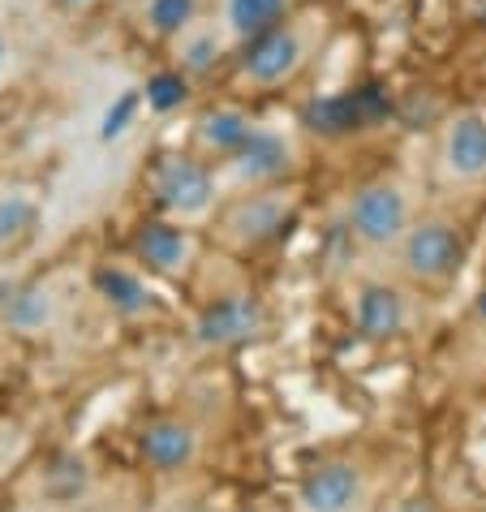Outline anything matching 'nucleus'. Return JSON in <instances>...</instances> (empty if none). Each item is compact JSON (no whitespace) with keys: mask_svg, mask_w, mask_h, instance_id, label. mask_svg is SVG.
I'll return each mask as SVG.
<instances>
[{"mask_svg":"<svg viewBox=\"0 0 486 512\" xmlns=\"http://www.w3.org/2000/svg\"><path fill=\"white\" fill-rule=\"evenodd\" d=\"M465 263V237L448 220H418L400 237V267L422 284H448Z\"/></svg>","mask_w":486,"mask_h":512,"instance_id":"obj_1","label":"nucleus"},{"mask_svg":"<svg viewBox=\"0 0 486 512\" xmlns=\"http://www.w3.org/2000/svg\"><path fill=\"white\" fill-rule=\"evenodd\" d=\"M349 233L366 246H396L409 233V203L388 181L366 186L349 203Z\"/></svg>","mask_w":486,"mask_h":512,"instance_id":"obj_2","label":"nucleus"},{"mask_svg":"<svg viewBox=\"0 0 486 512\" xmlns=\"http://www.w3.org/2000/svg\"><path fill=\"white\" fill-rule=\"evenodd\" d=\"M388 112H392L388 91H383V87H362V91L314 99V104L306 108V125L314 134L340 138V134H353V130H366V125L383 121Z\"/></svg>","mask_w":486,"mask_h":512,"instance_id":"obj_3","label":"nucleus"},{"mask_svg":"<svg viewBox=\"0 0 486 512\" xmlns=\"http://www.w3.org/2000/svg\"><path fill=\"white\" fill-rule=\"evenodd\" d=\"M263 306L254 302V297L246 293H233V297H220L216 306L203 310V319L194 323V336L198 345H246V340H254L263 332Z\"/></svg>","mask_w":486,"mask_h":512,"instance_id":"obj_4","label":"nucleus"},{"mask_svg":"<svg viewBox=\"0 0 486 512\" xmlns=\"http://www.w3.org/2000/svg\"><path fill=\"white\" fill-rule=\"evenodd\" d=\"M366 495L362 469L349 461H327L302 482V504L306 512H353Z\"/></svg>","mask_w":486,"mask_h":512,"instance_id":"obj_5","label":"nucleus"},{"mask_svg":"<svg viewBox=\"0 0 486 512\" xmlns=\"http://www.w3.org/2000/svg\"><path fill=\"white\" fill-rule=\"evenodd\" d=\"M443 164H448V173L456 181H482L486 177V117L461 112V117L448 125Z\"/></svg>","mask_w":486,"mask_h":512,"instance_id":"obj_6","label":"nucleus"},{"mask_svg":"<svg viewBox=\"0 0 486 512\" xmlns=\"http://www.w3.org/2000/svg\"><path fill=\"white\" fill-rule=\"evenodd\" d=\"M155 194L181 216H198L211 203V177L194 160H164L155 168Z\"/></svg>","mask_w":486,"mask_h":512,"instance_id":"obj_7","label":"nucleus"},{"mask_svg":"<svg viewBox=\"0 0 486 512\" xmlns=\"http://www.w3.org/2000/svg\"><path fill=\"white\" fill-rule=\"evenodd\" d=\"M409 323V306L405 297L388 284H366L357 297V332L366 340H392L396 332H405Z\"/></svg>","mask_w":486,"mask_h":512,"instance_id":"obj_8","label":"nucleus"},{"mask_svg":"<svg viewBox=\"0 0 486 512\" xmlns=\"http://www.w3.org/2000/svg\"><path fill=\"white\" fill-rule=\"evenodd\" d=\"M198 452V435L194 426H185L177 418H160L142 431V457L155 469H185Z\"/></svg>","mask_w":486,"mask_h":512,"instance_id":"obj_9","label":"nucleus"},{"mask_svg":"<svg viewBox=\"0 0 486 512\" xmlns=\"http://www.w3.org/2000/svg\"><path fill=\"white\" fill-rule=\"evenodd\" d=\"M297 56H302V44L293 31H263L246 52V74L254 82H280L284 74H293Z\"/></svg>","mask_w":486,"mask_h":512,"instance_id":"obj_10","label":"nucleus"},{"mask_svg":"<svg viewBox=\"0 0 486 512\" xmlns=\"http://www.w3.org/2000/svg\"><path fill=\"white\" fill-rule=\"evenodd\" d=\"M138 254L155 272H177V267H185V259H190V241H185V233L173 229V224H147V229L138 233Z\"/></svg>","mask_w":486,"mask_h":512,"instance_id":"obj_11","label":"nucleus"},{"mask_svg":"<svg viewBox=\"0 0 486 512\" xmlns=\"http://www.w3.org/2000/svg\"><path fill=\"white\" fill-rule=\"evenodd\" d=\"M237 168H241V173H246L250 181L280 177L284 168H289V147H284V138H276V134L254 130L246 147L237 151Z\"/></svg>","mask_w":486,"mask_h":512,"instance_id":"obj_12","label":"nucleus"},{"mask_svg":"<svg viewBox=\"0 0 486 512\" xmlns=\"http://www.w3.org/2000/svg\"><path fill=\"white\" fill-rule=\"evenodd\" d=\"M284 224H289V211L280 207V198H254V203L233 211L228 229H237V237L254 246V241H267V237L284 233Z\"/></svg>","mask_w":486,"mask_h":512,"instance_id":"obj_13","label":"nucleus"},{"mask_svg":"<svg viewBox=\"0 0 486 512\" xmlns=\"http://www.w3.org/2000/svg\"><path fill=\"white\" fill-rule=\"evenodd\" d=\"M95 289L104 293V302L121 315H142L151 306V293L134 272H121V267H99L95 272Z\"/></svg>","mask_w":486,"mask_h":512,"instance_id":"obj_14","label":"nucleus"},{"mask_svg":"<svg viewBox=\"0 0 486 512\" xmlns=\"http://www.w3.org/2000/svg\"><path fill=\"white\" fill-rule=\"evenodd\" d=\"M5 323L13 332H44L52 323V297L44 289H22L5 302Z\"/></svg>","mask_w":486,"mask_h":512,"instance_id":"obj_15","label":"nucleus"},{"mask_svg":"<svg viewBox=\"0 0 486 512\" xmlns=\"http://www.w3.org/2000/svg\"><path fill=\"white\" fill-rule=\"evenodd\" d=\"M284 13V0H228V22L237 35H263Z\"/></svg>","mask_w":486,"mask_h":512,"instance_id":"obj_16","label":"nucleus"},{"mask_svg":"<svg viewBox=\"0 0 486 512\" xmlns=\"http://www.w3.org/2000/svg\"><path fill=\"white\" fill-rule=\"evenodd\" d=\"M250 134H254V125L241 117V112H211L207 117V130H203V138L211 142L216 151H241L250 142Z\"/></svg>","mask_w":486,"mask_h":512,"instance_id":"obj_17","label":"nucleus"},{"mask_svg":"<svg viewBox=\"0 0 486 512\" xmlns=\"http://www.w3.org/2000/svg\"><path fill=\"white\" fill-rule=\"evenodd\" d=\"M31 220H35V207L26 203V198H18V194L0 198V246H5V241H18L26 229H31Z\"/></svg>","mask_w":486,"mask_h":512,"instance_id":"obj_18","label":"nucleus"},{"mask_svg":"<svg viewBox=\"0 0 486 512\" xmlns=\"http://www.w3.org/2000/svg\"><path fill=\"white\" fill-rule=\"evenodd\" d=\"M147 99H151V108H160V112L177 108L181 99H185V82H181L177 74H155V78L147 82Z\"/></svg>","mask_w":486,"mask_h":512,"instance_id":"obj_19","label":"nucleus"},{"mask_svg":"<svg viewBox=\"0 0 486 512\" xmlns=\"http://www.w3.org/2000/svg\"><path fill=\"white\" fill-rule=\"evenodd\" d=\"M190 9H194V0H155V5H151V22L160 26V31H177V26L190 18Z\"/></svg>","mask_w":486,"mask_h":512,"instance_id":"obj_20","label":"nucleus"},{"mask_svg":"<svg viewBox=\"0 0 486 512\" xmlns=\"http://www.w3.org/2000/svg\"><path fill=\"white\" fill-rule=\"evenodd\" d=\"M134 104H138V95H134V91H125V95L117 99V108H108V117H104V138H117L125 125H130Z\"/></svg>","mask_w":486,"mask_h":512,"instance_id":"obj_21","label":"nucleus"},{"mask_svg":"<svg viewBox=\"0 0 486 512\" xmlns=\"http://www.w3.org/2000/svg\"><path fill=\"white\" fill-rule=\"evenodd\" d=\"M211 61V44H198L194 48V65H207Z\"/></svg>","mask_w":486,"mask_h":512,"instance_id":"obj_22","label":"nucleus"}]
</instances>
